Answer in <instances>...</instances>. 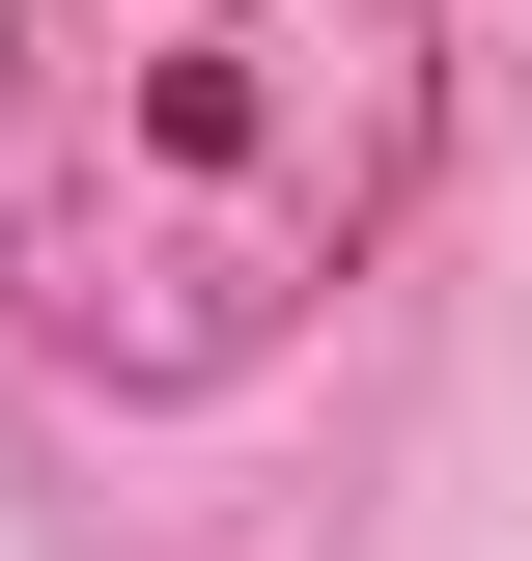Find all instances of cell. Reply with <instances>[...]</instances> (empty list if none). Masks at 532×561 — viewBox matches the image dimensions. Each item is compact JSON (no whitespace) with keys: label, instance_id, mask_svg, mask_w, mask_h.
Here are the masks:
<instances>
[{"label":"cell","instance_id":"obj_1","mask_svg":"<svg viewBox=\"0 0 532 561\" xmlns=\"http://www.w3.org/2000/svg\"><path fill=\"white\" fill-rule=\"evenodd\" d=\"M476 140L449 0H0V365L224 421L420 253Z\"/></svg>","mask_w":532,"mask_h":561}]
</instances>
